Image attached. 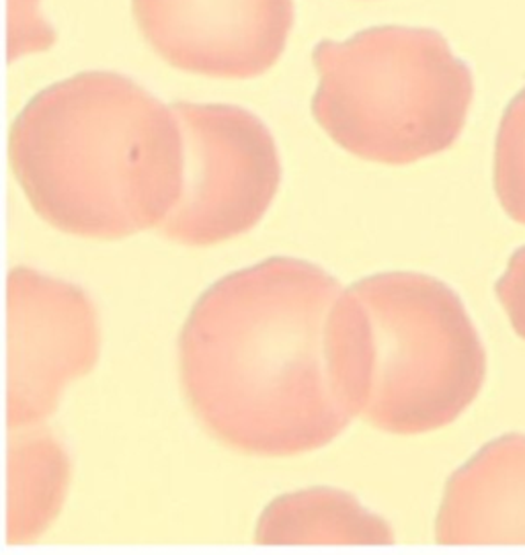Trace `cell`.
Instances as JSON below:
<instances>
[{"label":"cell","mask_w":525,"mask_h":555,"mask_svg":"<svg viewBox=\"0 0 525 555\" xmlns=\"http://www.w3.org/2000/svg\"><path fill=\"white\" fill-rule=\"evenodd\" d=\"M343 292L315 262L271 257L197 297L179 334V373L191 412L218 443L296 457L356 421L333 336Z\"/></svg>","instance_id":"6da1fadb"},{"label":"cell","mask_w":525,"mask_h":555,"mask_svg":"<svg viewBox=\"0 0 525 555\" xmlns=\"http://www.w3.org/2000/svg\"><path fill=\"white\" fill-rule=\"evenodd\" d=\"M9 156L41 220L93 241L158 228L185 181L183 133L170 105L105 70L36 94L11 128Z\"/></svg>","instance_id":"7a4b0ae2"},{"label":"cell","mask_w":525,"mask_h":555,"mask_svg":"<svg viewBox=\"0 0 525 555\" xmlns=\"http://www.w3.org/2000/svg\"><path fill=\"white\" fill-rule=\"evenodd\" d=\"M312 117L361 160L405 167L451 149L474 96L469 64L435 29L382 25L312 52Z\"/></svg>","instance_id":"3957f363"},{"label":"cell","mask_w":525,"mask_h":555,"mask_svg":"<svg viewBox=\"0 0 525 555\" xmlns=\"http://www.w3.org/2000/svg\"><path fill=\"white\" fill-rule=\"evenodd\" d=\"M349 289L361 308L368 398L361 418L393 435L451 425L481 393L487 352L460 296L439 279L388 271Z\"/></svg>","instance_id":"277c9868"},{"label":"cell","mask_w":525,"mask_h":555,"mask_svg":"<svg viewBox=\"0 0 525 555\" xmlns=\"http://www.w3.org/2000/svg\"><path fill=\"white\" fill-rule=\"evenodd\" d=\"M170 109L183 133L185 181L158 234L204 248L253 230L282 183L273 133L239 105L177 101Z\"/></svg>","instance_id":"5b68a950"},{"label":"cell","mask_w":525,"mask_h":555,"mask_svg":"<svg viewBox=\"0 0 525 555\" xmlns=\"http://www.w3.org/2000/svg\"><path fill=\"white\" fill-rule=\"evenodd\" d=\"M7 425H43L99 361L97 306L75 283L17 267L7 279Z\"/></svg>","instance_id":"8992f818"},{"label":"cell","mask_w":525,"mask_h":555,"mask_svg":"<svg viewBox=\"0 0 525 555\" xmlns=\"http://www.w3.org/2000/svg\"><path fill=\"white\" fill-rule=\"evenodd\" d=\"M144 41L169 66L218 80H251L282 57L294 0H131Z\"/></svg>","instance_id":"52a82bcc"},{"label":"cell","mask_w":525,"mask_h":555,"mask_svg":"<svg viewBox=\"0 0 525 555\" xmlns=\"http://www.w3.org/2000/svg\"><path fill=\"white\" fill-rule=\"evenodd\" d=\"M435 539L458 543H525V435L485 444L448 483Z\"/></svg>","instance_id":"ba28073f"},{"label":"cell","mask_w":525,"mask_h":555,"mask_svg":"<svg viewBox=\"0 0 525 555\" xmlns=\"http://www.w3.org/2000/svg\"><path fill=\"white\" fill-rule=\"evenodd\" d=\"M73 462L43 425L9 430L7 447V541L29 543L56 520L68 494Z\"/></svg>","instance_id":"9c48e42d"},{"label":"cell","mask_w":525,"mask_h":555,"mask_svg":"<svg viewBox=\"0 0 525 555\" xmlns=\"http://www.w3.org/2000/svg\"><path fill=\"white\" fill-rule=\"evenodd\" d=\"M257 543H393L386 518L368 511L359 500L337 488H306L278 496L262 511Z\"/></svg>","instance_id":"30bf717a"},{"label":"cell","mask_w":525,"mask_h":555,"mask_svg":"<svg viewBox=\"0 0 525 555\" xmlns=\"http://www.w3.org/2000/svg\"><path fill=\"white\" fill-rule=\"evenodd\" d=\"M495 191L507 216L525 225V89L507 105L499 126Z\"/></svg>","instance_id":"8fae6325"},{"label":"cell","mask_w":525,"mask_h":555,"mask_svg":"<svg viewBox=\"0 0 525 555\" xmlns=\"http://www.w3.org/2000/svg\"><path fill=\"white\" fill-rule=\"evenodd\" d=\"M495 292L505 308L513 331L525 340V246L509 259L507 271L497 281Z\"/></svg>","instance_id":"7c38bea8"}]
</instances>
